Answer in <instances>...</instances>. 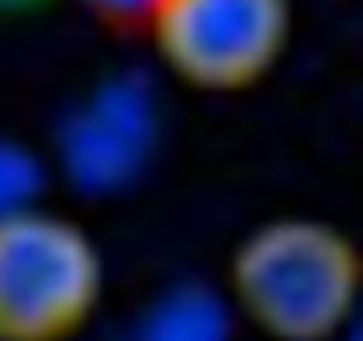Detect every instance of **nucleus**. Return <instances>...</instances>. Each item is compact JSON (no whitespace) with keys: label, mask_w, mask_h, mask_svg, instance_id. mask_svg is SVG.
I'll return each mask as SVG.
<instances>
[{"label":"nucleus","mask_w":363,"mask_h":341,"mask_svg":"<svg viewBox=\"0 0 363 341\" xmlns=\"http://www.w3.org/2000/svg\"><path fill=\"white\" fill-rule=\"evenodd\" d=\"M226 303L257 341H342L363 306L360 243L328 219H264L230 253Z\"/></svg>","instance_id":"1"},{"label":"nucleus","mask_w":363,"mask_h":341,"mask_svg":"<svg viewBox=\"0 0 363 341\" xmlns=\"http://www.w3.org/2000/svg\"><path fill=\"white\" fill-rule=\"evenodd\" d=\"M106 296L92 232L43 204L0 219V341H74Z\"/></svg>","instance_id":"2"},{"label":"nucleus","mask_w":363,"mask_h":341,"mask_svg":"<svg viewBox=\"0 0 363 341\" xmlns=\"http://www.w3.org/2000/svg\"><path fill=\"white\" fill-rule=\"evenodd\" d=\"M145 35L180 85L237 96L261 85L286 57L293 0H162Z\"/></svg>","instance_id":"3"},{"label":"nucleus","mask_w":363,"mask_h":341,"mask_svg":"<svg viewBox=\"0 0 363 341\" xmlns=\"http://www.w3.org/2000/svg\"><path fill=\"white\" fill-rule=\"evenodd\" d=\"M155 110L141 81H106L64 123L60 158L74 187L113 190L138 176L152 151Z\"/></svg>","instance_id":"4"},{"label":"nucleus","mask_w":363,"mask_h":341,"mask_svg":"<svg viewBox=\"0 0 363 341\" xmlns=\"http://www.w3.org/2000/svg\"><path fill=\"white\" fill-rule=\"evenodd\" d=\"M233 310L226 299L212 296L208 289H177L159 296L130 341H233L230 338Z\"/></svg>","instance_id":"5"},{"label":"nucleus","mask_w":363,"mask_h":341,"mask_svg":"<svg viewBox=\"0 0 363 341\" xmlns=\"http://www.w3.org/2000/svg\"><path fill=\"white\" fill-rule=\"evenodd\" d=\"M39 162L11 141H0V219L39 204Z\"/></svg>","instance_id":"6"},{"label":"nucleus","mask_w":363,"mask_h":341,"mask_svg":"<svg viewBox=\"0 0 363 341\" xmlns=\"http://www.w3.org/2000/svg\"><path fill=\"white\" fill-rule=\"evenodd\" d=\"M159 4L162 0H82V7L96 21H103L110 28H141V32L152 21Z\"/></svg>","instance_id":"7"},{"label":"nucleus","mask_w":363,"mask_h":341,"mask_svg":"<svg viewBox=\"0 0 363 341\" xmlns=\"http://www.w3.org/2000/svg\"><path fill=\"white\" fill-rule=\"evenodd\" d=\"M50 0H0V18H25L43 11Z\"/></svg>","instance_id":"8"},{"label":"nucleus","mask_w":363,"mask_h":341,"mask_svg":"<svg viewBox=\"0 0 363 341\" xmlns=\"http://www.w3.org/2000/svg\"><path fill=\"white\" fill-rule=\"evenodd\" d=\"M342 341H363V306H360V313L353 317V324H350V331L342 335Z\"/></svg>","instance_id":"9"},{"label":"nucleus","mask_w":363,"mask_h":341,"mask_svg":"<svg viewBox=\"0 0 363 341\" xmlns=\"http://www.w3.org/2000/svg\"><path fill=\"white\" fill-rule=\"evenodd\" d=\"M250 341H257V338H250Z\"/></svg>","instance_id":"10"}]
</instances>
